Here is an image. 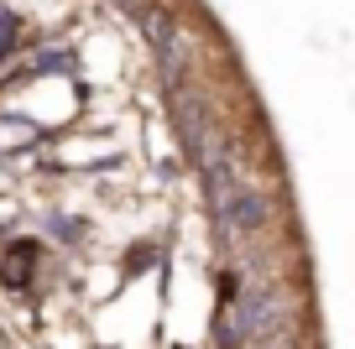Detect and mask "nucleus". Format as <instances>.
<instances>
[{"instance_id": "obj_2", "label": "nucleus", "mask_w": 355, "mask_h": 349, "mask_svg": "<svg viewBox=\"0 0 355 349\" xmlns=\"http://www.w3.org/2000/svg\"><path fill=\"white\" fill-rule=\"evenodd\" d=\"M136 21H141L146 42L157 47V63H162L167 84H178V57H183V37H178V21H173L167 11H141Z\"/></svg>"}, {"instance_id": "obj_1", "label": "nucleus", "mask_w": 355, "mask_h": 349, "mask_svg": "<svg viewBox=\"0 0 355 349\" xmlns=\"http://www.w3.org/2000/svg\"><path fill=\"white\" fill-rule=\"evenodd\" d=\"M204 183H209L214 219H220L225 229H235V235H256V229L266 224V198L256 193L251 183H241V177L230 172V162L209 167V172H204Z\"/></svg>"}]
</instances>
